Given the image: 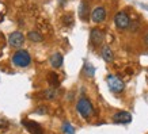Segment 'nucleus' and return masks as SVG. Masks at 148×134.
<instances>
[{
  "label": "nucleus",
  "instance_id": "1",
  "mask_svg": "<svg viewBox=\"0 0 148 134\" xmlns=\"http://www.w3.org/2000/svg\"><path fill=\"white\" fill-rule=\"evenodd\" d=\"M76 110L84 119H88V118H91V116L94 115V107H92V104H91L90 100L87 98H84V96H82V98L77 100Z\"/></svg>",
  "mask_w": 148,
  "mask_h": 134
},
{
  "label": "nucleus",
  "instance_id": "2",
  "mask_svg": "<svg viewBox=\"0 0 148 134\" xmlns=\"http://www.w3.org/2000/svg\"><path fill=\"white\" fill-rule=\"evenodd\" d=\"M30 63H32V57L26 50H18L12 56V64L18 68H26L30 65Z\"/></svg>",
  "mask_w": 148,
  "mask_h": 134
},
{
  "label": "nucleus",
  "instance_id": "3",
  "mask_svg": "<svg viewBox=\"0 0 148 134\" xmlns=\"http://www.w3.org/2000/svg\"><path fill=\"white\" fill-rule=\"evenodd\" d=\"M106 81H108L109 89H110L112 92H114V94H120V92H122L124 88H125L124 81H122L118 76H116V75H109Z\"/></svg>",
  "mask_w": 148,
  "mask_h": 134
},
{
  "label": "nucleus",
  "instance_id": "4",
  "mask_svg": "<svg viewBox=\"0 0 148 134\" xmlns=\"http://www.w3.org/2000/svg\"><path fill=\"white\" fill-rule=\"evenodd\" d=\"M114 23H116V26L118 30H126V29L130 26V19L124 11H120V12H117L116 16H114Z\"/></svg>",
  "mask_w": 148,
  "mask_h": 134
},
{
  "label": "nucleus",
  "instance_id": "5",
  "mask_svg": "<svg viewBox=\"0 0 148 134\" xmlns=\"http://www.w3.org/2000/svg\"><path fill=\"white\" fill-rule=\"evenodd\" d=\"M8 42H10V45H11L12 48H21V46L23 45V42H25V37H23L22 33L14 31V33L10 34Z\"/></svg>",
  "mask_w": 148,
  "mask_h": 134
},
{
  "label": "nucleus",
  "instance_id": "6",
  "mask_svg": "<svg viewBox=\"0 0 148 134\" xmlns=\"http://www.w3.org/2000/svg\"><path fill=\"white\" fill-rule=\"evenodd\" d=\"M90 39L94 46H99L105 39V33L101 29H92L90 33Z\"/></svg>",
  "mask_w": 148,
  "mask_h": 134
},
{
  "label": "nucleus",
  "instance_id": "7",
  "mask_svg": "<svg viewBox=\"0 0 148 134\" xmlns=\"http://www.w3.org/2000/svg\"><path fill=\"white\" fill-rule=\"evenodd\" d=\"M113 122L114 123H130L132 115L128 111H118L113 115Z\"/></svg>",
  "mask_w": 148,
  "mask_h": 134
},
{
  "label": "nucleus",
  "instance_id": "8",
  "mask_svg": "<svg viewBox=\"0 0 148 134\" xmlns=\"http://www.w3.org/2000/svg\"><path fill=\"white\" fill-rule=\"evenodd\" d=\"M91 19H92L94 23L103 22V20L106 19V10L103 8V7H97V8H94V11L91 14Z\"/></svg>",
  "mask_w": 148,
  "mask_h": 134
},
{
  "label": "nucleus",
  "instance_id": "9",
  "mask_svg": "<svg viewBox=\"0 0 148 134\" xmlns=\"http://www.w3.org/2000/svg\"><path fill=\"white\" fill-rule=\"evenodd\" d=\"M22 125L32 134H42L44 133V131H42V127L34 121H27V119H25V121H22Z\"/></svg>",
  "mask_w": 148,
  "mask_h": 134
},
{
  "label": "nucleus",
  "instance_id": "10",
  "mask_svg": "<svg viewBox=\"0 0 148 134\" xmlns=\"http://www.w3.org/2000/svg\"><path fill=\"white\" fill-rule=\"evenodd\" d=\"M49 61H50V65H52V67L56 68V69H58V68L63 65L64 58L60 53H54V54H52V57H50Z\"/></svg>",
  "mask_w": 148,
  "mask_h": 134
},
{
  "label": "nucleus",
  "instance_id": "11",
  "mask_svg": "<svg viewBox=\"0 0 148 134\" xmlns=\"http://www.w3.org/2000/svg\"><path fill=\"white\" fill-rule=\"evenodd\" d=\"M101 54H102V58L106 63H112L114 60V54H113V50L110 49V46H103Z\"/></svg>",
  "mask_w": 148,
  "mask_h": 134
},
{
  "label": "nucleus",
  "instance_id": "12",
  "mask_svg": "<svg viewBox=\"0 0 148 134\" xmlns=\"http://www.w3.org/2000/svg\"><path fill=\"white\" fill-rule=\"evenodd\" d=\"M27 38H29L30 41H33V42H41V41L44 39L42 35H41L38 31H30L29 34H27Z\"/></svg>",
  "mask_w": 148,
  "mask_h": 134
},
{
  "label": "nucleus",
  "instance_id": "13",
  "mask_svg": "<svg viewBox=\"0 0 148 134\" xmlns=\"http://www.w3.org/2000/svg\"><path fill=\"white\" fill-rule=\"evenodd\" d=\"M63 131L65 134H75V129L69 122H64L63 123Z\"/></svg>",
  "mask_w": 148,
  "mask_h": 134
},
{
  "label": "nucleus",
  "instance_id": "14",
  "mask_svg": "<svg viewBox=\"0 0 148 134\" xmlns=\"http://www.w3.org/2000/svg\"><path fill=\"white\" fill-rule=\"evenodd\" d=\"M84 72H86V75H87L88 77H92L94 76L95 69H94V67H92L91 64H86L84 65Z\"/></svg>",
  "mask_w": 148,
  "mask_h": 134
},
{
  "label": "nucleus",
  "instance_id": "15",
  "mask_svg": "<svg viewBox=\"0 0 148 134\" xmlns=\"http://www.w3.org/2000/svg\"><path fill=\"white\" fill-rule=\"evenodd\" d=\"M44 96L46 99H54L57 98V92H56V89H48V91L44 92Z\"/></svg>",
  "mask_w": 148,
  "mask_h": 134
},
{
  "label": "nucleus",
  "instance_id": "16",
  "mask_svg": "<svg viewBox=\"0 0 148 134\" xmlns=\"http://www.w3.org/2000/svg\"><path fill=\"white\" fill-rule=\"evenodd\" d=\"M86 10H88V7L86 5V3L83 1L80 5V8H79V14H80V18L82 19H87V14H86Z\"/></svg>",
  "mask_w": 148,
  "mask_h": 134
},
{
  "label": "nucleus",
  "instance_id": "17",
  "mask_svg": "<svg viewBox=\"0 0 148 134\" xmlns=\"http://www.w3.org/2000/svg\"><path fill=\"white\" fill-rule=\"evenodd\" d=\"M49 81H50V84L53 85V87H57L58 85V79H57V76H56V73H52V75H50Z\"/></svg>",
  "mask_w": 148,
  "mask_h": 134
},
{
  "label": "nucleus",
  "instance_id": "18",
  "mask_svg": "<svg viewBox=\"0 0 148 134\" xmlns=\"http://www.w3.org/2000/svg\"><path fill=\"white\" fill-rule=\"evenodd\" d=\"M8 126V122H5V121H0V129L3 127V129H5Z\"/></svg>",
  "mask_w": 148,
  "mask_h": 134
},
{
  "label": "nucleus",
  "instance_id": "19",
  "mask_svg": "<svg viewBox=\"0 0 148 134\" xmlns=\"http://www.w3.org/2000/svg\"><path fill=\"white\" fill-rule=\"evenodd\" d=\"M144 44H145V45L148 46V34H147L145 37H144Z\"/></svg>",
  "mask_w": 148,
  "mask_h": 134
}]
</instances>
